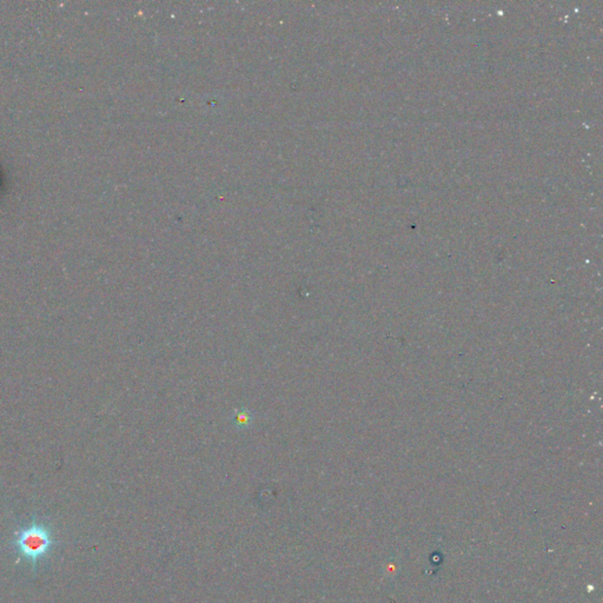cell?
<instances>
[{
  "instance_id": "obj_1",
  "label": "cell",
  "mask_w": 603,
  "mask_h": 603,
  "mask_svg": "<svg viewBox=\"0 0 603 603\" xmlns=\"http://www.w3.org/2000/svg\"><path fill=\"white\" fill-rule=\"evenodd\" d=\"M58 544L59 541L56 539L52 527L36 517L30 524L20 527L11 541L19 559L31 564L33 573H36L40 562L52 554Z\"/></svg>"
}]
</instances>
